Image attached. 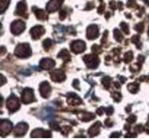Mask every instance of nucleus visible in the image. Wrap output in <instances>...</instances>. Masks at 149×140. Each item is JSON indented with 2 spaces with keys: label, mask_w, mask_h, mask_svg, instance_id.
<instances>
[{
  "label": "nucleus",
  "mask_w": 149,
  "mask_h": 140,
  "mask_svg": "<svg viewBox=\"0 0 149 140\" xmlns=\"http://www.w3.org/2000/svg\"><path fill=\"white\" fill-rule=\"evenodd\" d=\"M112 96L114 97L115 101H116V102L120 101V99H121V94H120L119 92H115L112 93Z\"/></svg>",
  "instance_id": "obj_30"
},
{
  "label": "nucleus",
  "mask_w": 149,
  "mask_h": 140,
  "mask_svg": "<svg viewBox=\"0 0 149 140\" xmlns=\"http://www.w3.org/2000/svg\"><path fill=\"white\" fill-rule=\"evenodd\" d=\"M31 52L32 51L30 45L27 43L19 44L15 49V51H14L15 55L18 56L19 58H28L31 55Z\"/></svg>",
  "instance_id": "obj_1"
},
{
  "label": "nucleus",
  "mask_w": 149,
  "mask_h": 140,
  "mask_svg": "<svg viewBox=\"0 0 149 140\" xmlns=\"http://www.w3.org/2000/svg\"><path fill=\"white\" fill-rule=\"evenodd\" d=\"M28 130V125L25 123H20L14 129V135L17 137H20L22 135H24Z\"/></svg>",
  "instance_id": "obj_10"
},
{
  "label": "nucleus",
  "mask_w": 149,
  "mask_h": 140,
  "mask_svg": "<svg viewBox=\"0 0 149 140\" xmlns=\"http://www.w3.org/2000/svg\"><path fill=\"white\" fill-rule=\"evenodd\" d=\"M34 101H36L34 92L30 88H25L22 93V102L23 104H29Z\"/></svg>",
  "instance_id": "obj_3"
},
{
  "label": "nucleus",
  "mask_w": 149,
  "mask_h": 140,
  "mask_svg": "<svg viewBox=\"0 0 149 140\" xmlns=\"http://www.w3.org/2000/svg\"><path fill=\"white\" fill-rule=\"evenodd\" d=\"M67 102L71 106H77L82 103V100L79 98L76 93H68L67 94Z\"/></svg>",
  "instance_id": "obj_17"
},
{
  "label": "nucleus",
  "mask_w": 149,
  "mask_h": 140,
  "mask_svg": "<svg viewBox=\"0 0 149 140\" xmlns=\"http://www.w3.org/2000/svg\"><path fill=\"white\" fill-rule=\"evenodd\" d=\"M12 129V123L9 120H1V123H0V134L1 136H6L7 134L10 133V131Z\"/></svg>",
  "instance_id": "obj_7"
},
{
  "label": "nucleus",
  "mask_w": 149,
  "mask_h": 140,
  "mask_svg": "<svg viewBox=\"0 0 149 140\" xmlns=\"http://www.w3.org/2000/svg\"><path fill=\"white\" fill-rule=\"evenodd\" d=\"M127 120H128V123H134L135 120H136V117H135L134 115H132L130 117H129Z\"/></svg>",
  "instance_id": "obj_36"
},
{
  "label": "nucleus",
  "mask_w": 149,
  "mask_h": 140,
  "mask_svg": "<svg viewBox=\"0 0 149 140\" xmlns=\"http://www.w3.org/2000/svg\"><path fill=\"white\" fill-rule=\"evenodd\" d=\"M9 1L10 0H0V7H1V13H4L5 10L9 5Z\"/></svg>",
  "instance_id": "obj_23"
},
{
  "label": "nucleus",
  "mask_w": 149,
  "mask_h": 140,
  "mask_svg": "<svg viewBox=\"0 0 149 140\" xmlns=\"http://www.w3.org/2000/svg\"><path fill=\"white\" fill-rule=\"evenodd\" d=\"M33 11L35 12L36 18L38 19V20H41V21H44L47 19V13L45 12V10L43 9H40V8H36V7L33 8Z\"/></svg>",
  "instance_id": "obj_19"
},
{
  "label": "nucleus",
  "mask_w": 149,
  "mask_h": 140,
  "mask_svg": "<svg viewBox=\"0 0 149 140\" xmlns=\"http://www.w3.org/2000/svg\"><path fill=\"white\" fill-rule=\"evenodd\" d=\"M134 29L136 30V31H138L139 33H142V32L143 31V23L140 22V23H138L137 25H135V26H134Z\"/></svg>",
  "instance_id": "obj_31"
},
{
  "label": "nucleus",
  "mask_w": 149,
  "mask_h": 140,
  "mask_svg": "<svg viewBox=\"0 0 149 140\" xmlns=\"http://www.w3.org/2000/svg\"><path fill=\"white\" fill-rule=\"evenodd\" d=\"M118 78H120V80H121V82H124V81H125V78H122V77H119Z\"/></svg>",
  "instance_id": "obj_49"
},
{
  "label": "nucleus",
  "mask_w": 149,
  "mask_h": 140,
  "mask_svg": "<svg viewBox=\"0 0 149 140\" xmlns=\"http://www.w3.org/2000/svg\"><path fill=\"white\" fill-rule=\"evenodd\" d=\"M71 50L74 53H81L86 50V44L82 40H76L71 43Z\"/></svg>",
  "instance_id": "obj_6"
},
{
  "label": "nucleus",
  "mask_w": 149,
  "mask_h": 140,
  "mask_svg": "<svg viewBox=\"0 0 149 140\" xmlns=\"http://www.w3.org/2000/svg\"><path fill=\"white\" fill-rule=\"evenodd\" d=\"M104 111V107H100V108L97 109V113L101 116V115H102V112Z\"/></svg>",
  "instance_id": "obj_44"
},
{
  "label": "nucleus",
  "mask_w": 149,
  "mask_h": 140,
  "mask_svg": "<svg viewBox=\"0 0 149 140\" xmlns=\"http://www.w3.org/2000/svg\"><path fill=\"white\" fill-rule=\"evenodd\" d=\"M92 51H94V52H100L101 51V50H100V48H99V46H97V45H93V47H92Z\"/></svg>",
  "instance_id": "obj_38"
},
{
  "label": "nucleus",
  "mask_w": 149,
  "mask_h": 140,
  "mask_svg": "<svg viewBox=\"0 0 149 140\" xmlns=\"http://www.w3.org/2000/svg\"><path fill=\"white\" fill-rule=\"evenodd\" d=\"M120 135H121V133L116 132V133H113V134H112L110 137H119Z\"/></svg>",
  "instance_id": "obj_43"
},
{
  "label": "nucleus",
  "mask_w": 149,
  "mask_h": 140,
  "mask_svg": "<svg viewBox=\"0 0 149 140\" xmlns=\"http://www.w3.org/2000/svg\"><path fill=\"white\" fill-rule=\"evenodd\" d=\"M100 127H101V123L99 121H98V123H95L90 129H88V135H90L91 137H93V136H95V135H97L100 132Z\"/></svg>",
  "instance_id": "obj_18"
},
{
  "label": "nucleus",
  "mask_w": 149,
  "mask_h": 140,
  "mask_svg": "<svg viewBox=\"0 0 149 140\" xmlns=\"http://www.w3.org/2000/svg\"><path fill=\"white\" fill-rule=\"evenodd\" d=\"M104 8H105V6L104 4H102L101 6L99 7V8H98V13L99 14H102V12H104Z\"/></svg>",
  "instance_id": "obj_39"
},
{
  "label": "nucleus",
  "mask_w": 149,
  "mask_h": 140,
  "mask_svg": "<svg viewBox=\"0 0 149 140\" xmlns=\"http://www.w3.org/2000/svg\"><path fill=\"white\" fill-rule=\"evenodd\" d=\"M66 14H67L66 9H61L60 10V19L61 20H63V19L66 17Z\"/></svg>",
  "instance_id": "obj_33"
},
{
  "label": "nucleus",
  "mask_w": 149,
  "mask_h": 140,
  "mask_svg": "<svg viewBox=\"0 0 149 140\" xmlns=\"http://www.w3.org/2000/svg\"><path fill=\"white\" fill-rule=\"evenodd\" d=\"M19 107H20V103L17 96L11 95L7 101V108L10 112H15L19 109Z\"/></svg>",
  "instance_id": "obj_4"
},
{
  "label": "nucleus",
  "mask_w": 149,
  "mask_h": 140,
  "mask_svg": "<svg viewBox=\"0 0 149 140\" xmlns=\"http://www.w3.org/2000/svg\"><path fill=\"white\" fill-rule=\"evenodd\" d=\"M134 129H135V131H136L137 133H141V132H143V127L141 124L137 125Z\"/></svg>",
  "instance_id": "obj_37"
},
{
  "label": "nucleus",
  "mask_w": 149,
  "mask_h": 140,
  "mask_svg": "<svg viewBox=\"0 0 149 140\" xmlns=\"http://www.w3.org/2000/svg\"><path fill=\"white\" fill-rule=\"evenodd\" d=\"M104 124H105V126H107V127H110V126H112L113 125V123L109 120V119H107L105 121H104Z\"/></svg>",
  "instance_id": "obj_41"
},
{
  "label": "nucleus",
  "mask_w": 149,
  "mask_h": 140,
  "mask_svg": "<svg viewBox=\"0 0 149 140\" xmlns=\"http://www.w3.org/2000/svg\"><path fill=\"white\" fill-rule=\"evenodd\" d=\"M143 60H144V57H143V56H141V55H140L139 57H138V64H139L140 65H141V64H143Z\"/></svg>",
  "instance_id": "obj_42"
},
{
  "label": "nucleus",
  "mask_w": 149,
  "mask_h": 140,
  "mask_svg": "<svg viewBox=\"0 0 149 140\" xmlns=\"http://www.w3.org/2000/svg\"><path fill=\"white\" fill-rule=\"evenodd\" d=\"M51 45H52V40L49 39V38L45 39V41L43 42V47H44V49L46 50H48L50 48V47H51Z\"/></svg>",
  "instance_id": "obj_28"
},
{
  "label": "nucleus",
  "mask_w": 149,
  "mask_h": 140,
  "mask_svg": "<svg viewBox=\"0 0 149 140\" xmlns=\"http://www.w3.org/2000/svg\"><path fill=\"white\" fill-rule=\"evenodd\" d=\"M70 131H71V129H70V127H67V126H64V127L62 129V132L64 135L68 134V133L70 132Z\"/></svg>",
  "instance_id": "obj_34"
},
{
  "label": "nucleus",
  "mask_w": 149,
  "mask_h": 140,
  "mask_svg": "<svg viewBox=\"0 0 149 140\" xmlns=\"http://www.w3.org/2000/svg\"><path fill=\"white\" fill-rule=\"evenodd\" d=\"M49 125H50V127L52 129H54V130H57V131L60 130V126H59V124L57 123H56V121H51Z\"/></svg>",
  "instance_id": "obj_32"
},
{
  "label": "nucleus",
  "mask_w": 149,
  "mask_h": 140,
  "mask_svg": "<svg viewBox=\"0 0 149 140\" xmlns=\"http://www.w3.org/2000/svg\"><path fill=\"white\" fill-rule=\"evenodd\" d=\"M78 118L83 121H88V120L94 119L95 116L92 113H81L78 115Z\"/></svg>",
  "instance_id": "obj_20"
},
{
  "label": "nucleus",
  "mask_w": 149,
  "mask_h": 140,
  "mask_svg": "<svg viewBox=\"0 0 149 140\" xmlns=\"http://www.w3.org/2000/svg\"><path fill=\"white\" fill-rule=\"evenodd\" d=\"M120 27H121V29H122L124 31L125 34H129L130 33V30H129V26L126 24L125 22H121V24H120Z\"/></svg>",
  "instance_id": "obj_29"
},
{
  "label": "nucleus",
  "mask_w": 149,
  "mask_h": 140,
  "mask_svg": "<svg viewBox=\"0 0 149 140\" xmlns=\"http://www.w3.org/2000/svg\"><path fill=\"white\" fill-rule=\"evenodd\" d=\"M136 133H128V134H126V136L125 137H136Z\"/></svg>",
  "instance_id": "obj_40"
},
{
  "label": "nucleus",
  "mask_w": 149,
  "mask_h": 140,
  "mask_svg": "<svg viewBox=\"0 0 149 140\" xmlns=\"http://www.w3.org/2000/svg\"><path fill=\"white\" fill-rule=\"evenodd\" d=\"M58 57L59 58H63L65 61V62H67V61L70 60V54H69L67 50H61L60 52H59Z\"/></svg>",
  "instance_id": "obj_21"
},
{
  "label": "nucleus",
  "mask_w": 149,
  "mask_h": 140,
  "mask_svg": "<svg viewBox=\"0 0 149 140\" xmlns=\"http://www.w3.org/2000/svg\"><path fill=\"white\" fill-rule=\"evenodd\" d=\"M104 111L106 112L107 115H111L112 113H113L114 109H113V107H112V106H109V107H107V108H104Z\"/></svg>",
  "instance_id": "obj_35"
},
{
  "label": "nucleus",
  "mask_w": 149,
  "mask_h": 140,
  "mask_svg": "<svg viewBox=\"0 0 149 140\" xmlns=\"http://www.w3.org/2000/svg\"><path fill=\"white\" fill-rule=\"evenodd\" d=\"M110 7H111L112 8H114V9L116 8V5H115V2H114V1H111V2H110Z\"/></svg>",
  "instance_id": "obj_47"
},
{
  "label": "nucleus",
  "mask_w": 149,
  "mask_h": 140,
  "mask_svg": "<svg viewBox=\"0 0 149 140\" xmlns=\"http://www.w3.org/2000/svg\"><path fill=\"white\" fill-rule=\"evenodd\" d=\"M63 0H50V1L47 5V9L49 12H52L57 10V9L61 7V5L63 4Z\"/></svg>",
  "instance_id": "obj_14"
},
{
  "label": "nucleus",
  "mask_w": 149,
  "mask_h": 140,
  "mask_svg": "<svg viewBox=\"0 0 149 140\" xmlns=\"http://www.w3.org/2000/svg\"><path fill=\"white\" fill-rule=\"evenodd\" d=\"M39 92H40V94L42 95V97L48 98V97H49L50 93H51V87L47 81L42 82L39 87Z\"/></svg>",
  "instance_id": "obj_11"
},
{
  "label": "nucleus",
  "mask_w": 149,
  "mask_h": 140,
  "mask_svg": "<svg viewBox=\"0 0 149 140\" xmlns=\"http://www.w3.org/2000/svg\"><path fill=\"white\" fill-rule=\"evenodd\" d=\"M50 78L55 82H62L65 79V74L61 69H54L50 73Z\"/></svg>",
  "instance_id": "obj_8"
},
{
  "label": "nucleus",
  "mask_w": 149,
  "mask_h": 140,
  "mask_svg": "<svg viewBox=\"0 0 149 140\" xmlns=\"http://www.w3.org/2000/svg\"><path fill=\"white\" fill-rule=\"evenodd\" d=\"M5 52V49H4V47H2V54Z\"/></svg>",
  "instance_id": "obj_50"
},
{
  "label": "nucleus",
  "mask_w": 149,
  "mask_h": 140,
  "mask_svg": "<svg viewBox=\"0 0 149 140\" xmlns=\"http://www.w3.org/2000/svg\"><path fill=\"white\" fill-rule=\"evenodd\" d=\"M132 58H133V55H132V51L126 52L125 55H124V61H125V63H130V61L132 60Z\"/></svg>",
  "instance_id": "obj_27"
},
{
  "label": "nucleus",
  "mask_w": 149,
  "mask_h": 140,
  "mask_svg": "<svg viewBox=\"0 0 149 140\" xmlns=\"http://www.w3.org/2000/svg\"><path fill=\"white\" fill-rule=\"evenodd\" d=\"M144 1L146 2V4H148V5H149V0H144Z\"/></svg>",
  "instance_id": "obj_51"
},
{
  "label": "nucleus",
  "mask_w": 149,
  "mask_h": 140,
  "mask_svg": "<svg viewBox=\"0 0 149 140\" xmlns=\"http://www.w3.org/2000/svg\"><path fill=\"white\" fill-rule=\"evenodd\" d=\"M30 34L33 39H38L40 36H42L45 34V28L41 25L35 26L31 29Z\"/></svg>",
  "instance_id": "obj_9"
},
{
  "label": "nucleus",
  "mask_w": 149,
  "mask_h": 140,
  "mask_svg": "<svg viewBox=\"0 0 149 140\" xmlns=\"http://www.w3.org/2000/svg\"><path fill=\"white\" fill-rule=\"evenodd\" d=\"M73 86L77 89V90H79V86H78V80L77 79H76V80H74V84H73Z\"/></svg>",
  "instance_id": "obj_45"
},
{
  "label": "nucleus",
  "mask_w": 149,
  "mask_h": 140,
  "mask_svg": "<svg viewBox=\"0 0 149 140\" xmlns=\"http://www.w3.org/2000/svg\"><path fill=\"white\" fill-rule=\"evenodd\" d=\"M1 78H2V83H1V85H4L5 82H6V79H5V77H4V76H1Z\"/></svg>",
  "instance_id": "obj_48"
},
{
  "label": "nucleus",
  "mask_w": 149,
  "mask_h": 140,
  "mask_svg": "<svg viewBox=\"0 0 149 140\" xmlns=\"http://www.w3.org/2000/svg\"><path fill=\"white\" fill-rule=\"evenodd\" d=\"M99 36V29H98L97 25L91 24L88 27L87 29V37L88 39H94Z\"/></svg>",
  "instance_id": "obj_12"
},
{
  "label": "nucleus",
  "mask_w": 149,
  "mask_h": 140,
  "mask_svg": "<svg viewBox=\"0 0 149 140\" xmlns=\"http://www.w3.org/2000/svg\"><path fill=\"white\" fill-rule=\"evenodd\" d=\"M24 29H25V23L21 20L14 21L11 23L10 30L14 35H20Z\"/></svg>",
  "instance_id": "obj_5"
},
{
  "label": "nucleus",
  "mask_w": 149,
  "mask_h": 140,
  "mask_svg": "<svg viewBox=\"0 0 149 140\" xmlns=\"http://www.w3.org/2000/svg\"><path fill=\"white\" fill-rule=\"evenodd\" d=\"M114 37L116 38V41L120 42V41H122V39H123V35L119 32L118 29H115L114 30Z\"/></svg>",
  "instance_id": "obj_24"
},
{
  "label": "nucleus",
  "mask_w": 149,
  "mask_h": 140,
  "mask_svg": "<svg viewBox=\"0 0 149 140\" xmlns=\"http://www.w3.org/2000/svg\"><path fill=\"white\" fill-rule=\"evenodd\" d=\"M84 62L86 63L88 67L90 68H96L99 64V58L96 54H88L83 57Z\"/></svg>",
  "instance_id": "obj_2"
},
{
  "label": "nucleus",
  "mask_w": 149,
  "mask_h": 140,
  "mask_svg": "<svg viewBox=\"0 0 149 140\" xmlns=\"http://www.w3.org/2000/svg\"><path fill=\"white\" fill-rule=\"evenodd\" d=\"M139 88L140 87H139V84L138 83H130V84H129V86H128L129 91L130 92H132V93L137 92L139 91Z\"/></svg>",
  "instance_id": "obj_22"
},
{
  "label": "nucleus",
  "mask_w": 149,
  "mask_h": 140,
  "mask_svg": "<svg viewBox=\"0 0 149 140\" xmlns=\"http://www.w3.org/2000/svg\"><path fill=\"white\" fill-rule=\"evenodd\" d=\"M51 133L49 131H45L43 129H36L31 133V137H50Z\"/></svg>",
  "instance_id": "obj_13"
},
{
  "label": "nucleus",
  "mask_w": 149,
  "mask_h": 140,
  "mask_svg": "<svg viewBox=\"0 0 149 140\" xmlns=\"http://www.w3.org/2000/svg\"><path fill=\"white\" fill-rule=\"evenodd\" d=\"M15 13L19 16H27V6H26V3L25 1H21L17 5V8H16V11Z\"/></svg>",
  "instance_id": "obj_15"
},
{
  "label": "nucleus",
  "mask_w": 149,
  "mask_h": 140,
  "mask_svg": "<svg viewBox=\"0 0 149 140\" xmlns=\"http://www.w3.org/2000/svg\"><path fill=\"white\" fill-rule=\"evenodd\" d=\"M102 82L106 89H108L110 87V84H111V78L109 77H104L102 79Z\"/></svg>",
  "instance_id": "obj_26"
},
{
  "label": "nucleus",
  "mask_w": 149,
  "mask_h": 140,
  "mask_svg": "<svg viewBox=\"0 0 149 140\" xmlns=\"http://www.w3.org/2000/svg\"><path fill=\"white\" fill-rule=\"evenodd\" d=\"M40 67L42 69H46V70H49L51 68L54 67L55 65V62L52 59H49V58H44L40 61Z\"/></svg>",
  "instance_id": "obj_16"
},
{
  "label": "nucleus",
  "mask_w": 149,
  "mask_h": 140,
  "mask_svg": "<svg viewBox=\"0 0 149 140\" xmlns=\"http://www.w3.org/2000/svg\"><path fill=\"white\" fill-rule=\"evenodd\" d=\"M93 7H94V4H93V3H91V5H90V3H88L87 7H86V9H88V8H92Z\"/></svg>",
  "instance_id": "obj_46"
},
{
  "label": "nucleus",
  "mask_w": 149,
  "mask_h": 140,
  "mask_svg": "<svg viewBox=\"0 0 149 140\" xmlns=\"http://www.w3.org/2000/svg\"><path fill=\"white\" fill-rule=\"evenodd\" d=\"M132 43L137 45V48L138 49H141L142 48V45H141V43H140V36H138V35L133 36L132 38Z\"/></svg>",
  "instance_id": "obj_25"
}]
</instances>
